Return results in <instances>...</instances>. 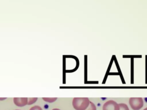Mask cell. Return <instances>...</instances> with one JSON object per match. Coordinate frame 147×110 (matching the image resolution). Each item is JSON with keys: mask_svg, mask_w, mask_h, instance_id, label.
I'll use <instances>...</instances> for the list:
<instances>
[{"mask_svg": "<svg viewBox=\"0 0 147 110\" xmlns=\"http://www.w3.org/2000/svg\"><path fill=\"white\" fill-rule=\"evenodd\" d=\"M90 102L87 97H75L72 100V105L76 110H86Z\"/></svg>", "mask_w": 147, "mask_h": 110, "instance_id": "1", "label": "cell"}, {"mask_svg": "<svg viewBox=\"0 0 147 110\" xmlns=\"http://www.w3.org/2000/svg\"><path fill=\"white\" fill-rule=\"evenodd\" d=\"M129 103L133 110H140L144 105V101L141 97H131Z\"/></svg>", "mask_w": 147, "mask_h": 110, "instance_id": "2", "label": "cell"}, {"mask_svg": "<svg viewBox=\"0 0 147 110\" xmlns=\"http://www.w3.org/2000/svg\"><path fill=\"white\" fill-rule=\"evenodd\" d=\"M103 110H119L118 104L114 100H109L104 103Z\"/></svg>", "mask_w": 147, "mask_h": 110, "instance_id": "3", "label": "cell"}, {"mask_svg": "<svg viewBox=\"0 0 147 110\" xmlns=\"http://www.w3.org/2000/svg\"><path fill=\"white\" fill-rule=\"evenodd\" d=\"M27 97H15L13 99L14 103L18 107H24L28 104Z\"/></svg>", "mask_w": 147, "mask_h": 110, "instance_id": "4", "label": "cell"}, {"mask_svg": "<svg viewBox=\"0 0 147 110\" xmlns=\"http://www.w3.org/2000/svg\"><path fill=\"white\" fill-rule=\"evenodd\" d=\"M42 99L45 101H47V102H48V103H53L54 101H55L56 100H57V98L56 97H43Z\"/></svg>", "mask_w": 147, "mask_h": 110, "instance_id": "5", "label": "cell"}, {"mask_svg": "<svg viewBox=\"0 0 147 110\" xmlns=\"http://www.w3.org/2000/svg\"><path fill=\"white\" fill-rule=\"evenodd\" d=\"M119 107V110H129L127 105L124 103H119L118 104Z\"/></svg>", "mask_w": 147, "mask_h": 110, "instance_id": "6", "label": "cell"}, {"mask_svg": "<svg viewBox=\"0 0 147 110\" xmlns=\"http://www.w3.org/2000/svg\"><path fill=\"white\" fill-rule=\"evenodd\" d=\"M86 110H96V106L94 104V103L90 101L88 107H87V108Z\"/></svg>", "mask_w": 147, "mask_h": 110, "instance_id": "7", "label": "cell"}, {"mask_svg": "<svg viewBox=\"0 0 147 110\" xmlns=\"http://www.w3.org/2000/svg\"><path fill=\"white\" fill-rule=\"evenodd\" d=\"M37 100V98L36 97H33V98H28V105H30L36 102V101Z\"/></svg>", "mask_w": 147, "mask_h": 110, "instance_id": "8", "label": "cell"}, {"mask_svg": "<svg viewBox=\"0 0 147 110\" xmlns=\"http://www.w3.org/2000/svg\"><path fill=\"white\" fill-rule=\"evenodd\" d=\"M29 110H42V109L38 105H35L34 107H32Z\"/></svg>", "mask_w": 147, "mask_h": 110, "instance_id": "9", "label": "cell"}, {"mask_svg": "<svg viewBox=\"0 0 147 110\" xmlns=\"http://www.w3.org/2000/svg\"><path fill=\"white\" fill-rule=\"evenodd\" d=\"M52 110H60V109H58V108H54V109H52Z\"/></svg>", "mask_w": 147, "mask_h": 110, "instance_id": "10", "label": "cell"}, {"mask_svg": "<svg viewBox=\"0 0 147 110\" xmlns=\"http://www.w3.org/2000/svg\"><path fill=\"white\" fill-rule=\"evenodd\" d=\"M5 99V98H0V100H4Z\"/></svg>", "mask_w": 147, "mask_h": 110, "instance_id": "11", "label": "cell"}, {"mask_svg": "<svg viewBox=\"0 0 147 110\" xmlns=\"http://www.w3.org/2000/svg\"><path fill=\"white\" fill-rule=\"evenodd\" d=\"M144 110H147V108H145Z\"/></svg>", "mask_w": 147, "mask_h": 110, "instance_id": "12", "label": "cell"}, {"mask_svg": "<svg viewBox=\"0 0 147 110\" xmlns=\"http://www.w3.org/2000/svg\"><path fill=\"white\" fill-rule=\"evenodd\" d=\"M16 110H20V109H16Z\"/></svg>", "mask_w": 147, "mask_h": 110, "instance_id": "13", "label": "cell"}]
</instances>
